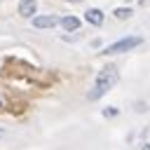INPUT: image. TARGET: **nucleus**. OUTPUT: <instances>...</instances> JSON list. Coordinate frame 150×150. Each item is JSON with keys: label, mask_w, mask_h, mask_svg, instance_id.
<instances>
[{"label": "nucleus", "mask_w": 150, "mask_h": 150, "mask_svg": "<svg viewBox=\"0 0 150 150\" xmlns=\"http://www.w3.org/2000/svg\"><path fill=\"white\" fill-rule=\"evenodd\" d=\"M117 80H120L117 68H115L112 63H108L105 68H101V70H98L96 82H94V89L87 94V98H89V101H98V98H103V96H105V94L117 84Z\"/></svg>", "instance_id": "1"}, {"label": "nucleus", "mask_w": 150, "mask_h": 150, "mask_svg": "<svg viewBox=\"0 0 150 150\" xmlns=\"http://www.w3.org/2000/svg\"><path fill=\"white\" fill-rule=\"evenodd\" d=\"M143 42V38L141 35H129V38H122V40H117V42H112V45H108L103 52H98V54H122V52H129V49H134V47H138Z\"/></svg>", "instance_id": "2"}, {"label": "nucleus", "mask_w": 150, "mask_h": 150, "mask_svg": "<svg viewBox=\"0 0 150 150\" xmlns=\"http://www.w3.org/2000/svg\"><path fill=\"white\" fill-rule=\"evenodd\" d=\"M59 23H61V19H59V16H54V14L33 16V26H35V28H54V26H59Z\"/></svg>", "instance_id": "3"}, {"label": "nucleus", "mask_w": 150, "mask_h": 150, "mask_svg": "<svg viewBox=\"0 0 150 150\" xmlns=\"http://www.w3.org/2000/svg\"><path fill=\"white\" fill-rule=\"evenodd\" d=\"M35 12H38V2H35V0H21V2H19V14H21L23 19H33Z\"/></svg>", "instance_id": "4"}, {"label": "nucleus", "mask_w": 150, "mask_h": 150, "mask_svg": "<svg viewBox=\"0 0 150 150\" xmlns=\"http://www.w3.org/2000/svg\"><path fill=\"white\" fill-rule=\"evenodd\" d=\"M103 19H105V16H103V12H101L98 7H89V9L84 12V21L91 23V26H101Z\"/></svg>", "instance_id": "5"}, {"label": "nucleus", "mask_w": 150, "mask_h": 150, "mask_svg": "<svg viewBox=\"0 0 150 150\" xmlns=\"http://www.w3.org/2000/svg\"><path fill=\"white\" fill-rule=\"evenodd\" d=\"M59 26H61L66 33H75V30L80 28V19H77V16H73V14H68V16H63V19H61V23H59Z\"/></svg>", "instance_id": "6"}, {"label": "nucleus", "mask_w": 150, "mask_h": 150, "mask_svg": "<svg viewBox=\"0 0 150 150\" xmlns=\"http://www.w3.org/2000/svg\"><path fill=\"white\" fill-rule=\"evenodd\" d=\"M112 14H115V19H120V21H124V19H129V16L134 14V12H131L129 7H115V12H112Z\"/></svg>", "instance_id": "7"}, {"label": "nucleus", "mask_w": 150, "mask_h": 150, "mask_svg": "<svg viewBox=\"0 0 150 150\" xmlns=\"http://www.w3.org/2000/svg\"><path fill=\"white\" fill-rule=\"evenodd\" d=\"M103 115H105V117H115V115H117V108H105Z\"/></svg>", "instance_id": "8"}, {"label": "nucleus", "mask_w": 150, "mask_h": 150, "mask_svg": "<svg viewBox=\"0 0 150 150\" xmlns=\"http://www.w3.org/2000/svg\"><path fill=\"white\" fill-rule=\"evenodd\" d=\"M141 150H150V143H145V145H143V148H141Z\"/></svg>", "instance_id": "9"}, {"label": "nucleus", "mask_w": 150, "mask_h": 150, "mask_svg": "<svg viewBox=\"0 0 150 150\" xmlns=\"http://www.w3.org/2000/svg\"><path fill=\"white\" fill-rule=\"evenodd\" d=\"M66 2H82V0H66Z\"/></svg>", "instance_id": "10"}, {"label": "nucleus", "mask_w": 150, "mask_h": 150, "mask_svg": "<svg viewBox=\"0 0 150 150\" xmlns=\"http://www.w3.org/2000/svg\"><path fill=\"white\" fill-rule=\"evenodd\" d=\"M0 108H2V101H0Z\"/></svg>", "instance_id": "11"}, {"label": "nucleus", "mask_w": 150, "mask_h": 150, "mask_svg": "<svg viewBox=\"0 0 150 150\" xmlns=\"http://www.w3.org/2000/svg\"><path fill=\"white\" fill-rule=\"evenodd\" d=\"M0 136H2V131H0Z\"/></svg>", "instance_id": "12"}, {"label": "nucleus", "mask_w": 150, "mask_h": 150, "mask_svg": "<svg viewBox=\"0 0 150 150\" xmlns=\"http://www.w3.org/2000/svg\"><path fill=\"white\" fill-rule=\"evenodd\" d=\"M127 2H131V0H127Z\"/></svg>", "instance_id": "13"}]
</instances>
